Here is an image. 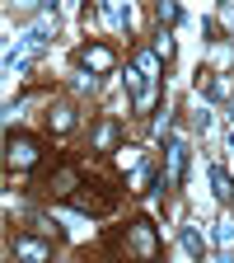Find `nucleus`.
Instances as JSON below:
<instances>
[{"mask_svg": "<svg viewBox=\"0 0 234 263\" xmlns=\"http://www.w3.org/2000/svg\"><path fill=\"white\" fill-rule=\"evenodd\" d=\"M122 258L126 263H159V230H155V221L136 216L131 226H122Z\"/></svg>", "mask_w": 234, "mask_h": 263, "instance_id": "obj_1", "label": "nucleus"}, {"mask_svg": "<svg viewBox=\"0 0 234 263\" xmlns=\"http://www.w3.org/2000/svg\"><path fill=\"white\" fill-rule=\"evenodd\" d=\"M38 160H42L38 137H28V132H10V137H5V164H10L14 174H28Z\"/></svg>", "mask_w": 234, "mask_h": 263, "instance_id": "obj_2", "label": "nucleus"}, {"mask_svg": "<svg viewBox=\"0 0 234 263\" xmlns=\"http://www.w3.org/2000/svg\"><path fill=\"white\" fill-rule=\"evenodd\" d=\"M126 89H131V104H136L141 113L155 104V89H159V76H150V71H141V66H131L126 71Z\"/></svg>", "mask_w": 234, "mask_h": 263, "instance_id": "obj_3", "label": "nucleus"}, {"mask_svg": "<svg viewBox=\"0 0 234 263\" xmlns=\"http://www.w3.org/2000/svg\"><path fill=\"white\" fill-rule=\"evenodd\" d=\"M10 254H14V263H52V240H42V235H14Z\"/></svg>", "mask_w": 234, "mask_h": 263, "instance_id": "obj_4", "label": "nucleus"}, {"mask_svg": "<svg viewBox=\"0 0 234 263\" xmlns=\"http://www.w3.org/2000/svg\"><path fill=\"white\" fill-rule=\"evenodd\" d=\"M75 61L84 66V71H94V76H108L113 66H117V57H113L108 43H84V47L75 52Z\"/></svg>", "mask_w": 234, "mask_h": 263, "instance_id": "obj_5", "label": "nucleus"}, {"mask_svg": "<svg viewBox=\"0 0 234 263\" xmlns=\"http://www.w3.org/2000/svg\"><path fill=\"white\" fill-rule=\"evenodd\" d=\"M56 197H66V202H71V197L84 188V179H80V164H61V170L52 174V183H47Z\"/></svg>", "mask_w": 234, "mask_h": 263, "instance_id": "obj_6", "label": "nucleus"}, {"mask_svg": "<svg viewBox=\"0 0 234 263\" xmlns=\"http://www.w3.org/2000/svg\"><path fill=\"white\" fill-rule=\"evenodd\" d=\"M117 141H122V122H117V118H103V122L94 127V141H89V146H94L98 155H108V151H117Z\"/></svg>", "mask_w": 234, "mask_h": 263, "instance_id": "obj_7", "label": "nucleus"}, {"mask_svg": "<svg viewBox=\"0 0 234 263\" xmlns=\"http://www.w3.org/2000/svg\"><path fill=\"white\" fill-rule=\"evenodd\" d=\"M183 174H187V146H183V141H169V179H164V183L178 188Z\"/></svg>", "mask_w": 234, "mask_h": 263, "instance_id": "obj_8", "label": "nucleus"}, {"mask_svg": "<svg viewBox=\"0 0 234 263\" xmlns=\"http://www.w3.org/2000/svg\"><path fill=\"white\" fill-rule=\"evenodd\" d=\"M47 122H52V132H56V137H66V132L75 127V104H66V99H61V104L47 113Z\"/></svg>", "mask_w": 234, "mask_h": 263, "instance_id": "obj_9", "label": "nucleus"}, {"mask_svg": "<svg viewBox=\"0 0 234 263\" xmlns=\"http://www.w3.org/2000/svg\"><path fill=\"white\" fill-rule=\"evenodd\" d=\"M211 188H216V197H220L225 207L234 202V179H229V174L220 170V164H211Z\"/></svg>", "mask_w": 234, "mask_h": 263, "instance_id": "obj_10", "label": "nucleus"}, {"mask_svg": "<svg viewBox=\"0 0 234 263\" xmlns=\"http://www.w3.org/2000/svg\"><path fill=\"white\" fill-rule=\"evenodd\" d=\"M183 249H187L192 258L206 254V240H202V230H197V226H183Z\"/></svg>", "mask_w": 234, "mask_h": 263, "instance_id": "obj_11", "label": "nucleus"}, {"mask_svg": "<svg viewBox=\"0 0 234 263\" xmlns=\"http://www.w3.org/2000/svg\"><path fill=\"white\" fill-rule=\"evenodd\" d=\"M150 179H155L150 164H136V170H131V193H145V188H150Z\"/></svg>", "mask_w": 234, "mask_h": 263, "instance_id": "obj_12", "label": "nucleus"}, {"mask_svg": "<svg viewBox=\"0 0 234 263\" xmlns=\"http://www.w3.org/2000/svg\"><path fill=\"white\" fill-rule=\"evenodd\" d=\"M155 57H159V61H169V57H174V43H169V33H159V43H155Z\"/></svg>", "mask_w": 234, "mask_h": 263, "instance_id": "obj_13", "label": "nucleus"}, {"mask_svg": "<svg viewBox=\"0 0 234 263\" xmlns=\"http://www.w3.org/2000/svg\"><path fill=\"white\" fill-rule=\"evenodd\" d=\"M155 14H159V24H178V5H159Z\"/></svg>", "mask_w": 234, "mask_h": 263, "instance_id": "obj_14", "label": "nucleus"}, {"mask_svg": "<svg viewBox=\"0 0 234 263\" xmlns=\"http://www.w3.org/2000/svg\"><path fill=\"white\" fill-rule=\"evenodd\" d=\"M216 240H220V245H229V240H234V221H220V230H216Z\"/></svg>", "mask_w": 234, "mask_h": 263, "instance_id": "obj_15", "label": "nucleus"}, {"mask_svg": "<svg viewBox=\"0 0 234 263\" xmlns=\"http://www.w3.org/2000/svg\"><path fill=\"white\" fill-rule=\"evenodd\" d=\"M225 19H229V33H234V10H229V14H225Z\"/></svg>", "mask_w": 234, "mask_h": 263, "instance_id": "obj_16", "label": "nucleus"}]
</instances>
